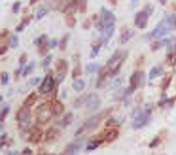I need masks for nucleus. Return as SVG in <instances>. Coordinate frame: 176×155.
Masks as SVG:
<instances>
[{
  "label": "nucleus",
  "instance_id": "obj_35",
  "mask_svg": "<svg viewBox=\"0 0 176 155\" xmlns=\"http://www.w3.org/2000/svg\"><path fill=\"white\" fill-rule=\"evenodd\" d=\"M59 44H57V40H51V42H49V47H57Z\"/></svg>",
  "mask_w": 176,
  "mask_h": 155
},
{
  "label": "nucleus",
  "instance_id": "obj_28",
  "mask_svg": "<svg viewBox=\"0 0 176 155\" xmlns=\"http://www.w3.org/2000/svg\"><path fill=\"white\" fill-rule=\"evenodd\" d=\"M46 13H47V10H46V8H40V10L36 11V19H42V17L46 15Z\"/></svg>",
  "mask_w": 176,
  "mask_h": 155
},
{
  "label": "nucleus",
  "instance_id": "obj_3",
  "mask_svg": "<svg viewBox=\"0 0 176 155\" xmlns=\"http://www.w3.org/2000/svg\"><path fill=\"white\" fill-rule=\"evenodd\" d=\"M30 119H32L30 117V108L23 104V106L19 108V112H17V123H19V127L23 131H27L30 127Z\"/></svg>",
  "mask_w": 176,
  "mask_h": 155
},
{
  "label": "nucleus",
  "instance_id": "obj_9",
  "mask_svg": "<svg viewBox=\"0 0 176 155\" xmlns=\"http://www.w3.org/2000/svg\"><path fill=\"white\" fill-rule=\"evenodd\" d=\"M98 106H101V98H98L95 93L87 95V104H85V108H87L89 112H93V110H97Z\"/></svg>",
  "mask_w": 176,
  "mask_h": 155
},
{
  "label": "nucleus",
  "instance_id": "obj_2",
  "mask_svg": "<svg viewBox=\"0 0 176 155\" xmlns=\"http://www.w3.org/2000/svg\"><path fill=\"white\" fill-rule=\"evenodd\" d=\"M112 23H116V15H114L110 10L102 8V10H101V15H98V21H97L98 32H102L104 29H106V25H112Z\"/></svg>",
  "mask_w": 176,
  "mask_h": 155
},
{
  "label": "nucleus",
  "instance_id": "obj_25",
  "mask_svg": "<svg viewBox=\"0 0 176 155\" xmlns=\"http://www.w3.org/2000/svg\"><path fill=\"white\" fill-rule=\"evenodd\" d=\"M121 83H123V78H117V80L114 81V85H112V87H114V91H119V89H121Z\"/></svg>",
  "mask_w": 176,
  "mask_h": 155
},
{
  "label": "nucleus",
  "instance_id": "obj_14",
  "mask_svg": "<svg viewBox=\"0 0 176 155\" xmlns=\"http://www.w3.org/2000/svg\"><path fill=\"white\" fill-rule=\"evenodd\" d=\"M80 147H82V144H80V142H76V144H72V146H68V150L65 151V155H74L76 151L80 150Z\"/></svg>",
  "mask_w": 176,
  "mask_h": 155
},
{
  "label": "nucleus",
  "instance_id": "obj_10",
  "mask_svg": "<svg viewBox=\"0 0 176 155\" xmlns=\"http://www.w3.org/2000/svg\"><path fill=\"white\" fill-rule=\"evenodd\" d=\"M30 132V134H25L27 140H30V142H40L42 140V131H40V127H32V129H27Z\"/></svg>",
  "mask_w": 176,
  "mask_h": 155
},
{
  "label": "nucleus",
  "instance_id": "obj_27",
  "mask_svg": "<svg viewBox=\"0 0 176 155\" xmlns=\"http://www.w3.org/2000/svg\"><path fill=\"white\" fill-rule=\"evenodd\" d=\"M8 112H10V108H8V106H4L2 110H0V121H4V117L8 115Z\"/></svg>",
  "mask_w": 176,
  "mask_h": 155
},
{
  "label": "nucleus",
  "instance_id": "obj_36",
  "mask_svg": "<svg viewBox=\"0 0 176 155\" xmlns=\"http://www.w3.org/2000/svg\"><path fill=\"white\" fill-rule=\"evenodd\" d=\"M72 74H74V76H80V66H76V68H74V72H72Z\"/></svg>",
  "mask_w": 176,
  "mask_h": 155
},
{
  "label": "nucleus",
  "instance_id": "obj_17",
  "mask_svg": "<svg viewBox=\"0 0 176 155\" xmlns=\"http://www.w3.org/2000/svg\"><path fill=\"white\" fill-rule=\"evenodd\" d=\"M176 102V98L172 96V98H163V100L159 102V106H163V108H168V106H172V104Z\"/></svg>",
  "mask_w": 176,
  "mask_h": 155
},
{
  "label": "nucleus",
  "instance_id": "obj_23",
  "mask_svg": "<svg viewBox=\"0 0 176 155\" xmlns=\"http://www.w3.org/2000/svg\"><path fill=\"white\" fill-rule=\"evenodd\" d=\"M70 123H72V114H66L65 117H62L61 125H62V127H66V125H70Z\"/></svg>",
  "mask_w": 176,
  "mask_h": 155
},
{
  "label": "nucleus",
  "instance_id": "obj_24",
  "mask_svg": "<svg viewBox=\"0 0 176 155\" xmlns=\"http://www.w3.org/2000/svg\"><path fill=\"white\" fill-rule=\"evenodd\" d=\"M46 140H53V138H57V131H55V129H49L47 131V134L44 136Z\"/></svg>",
  "mask_w": 176,
  "mask_h": 155
},
{
  "label": "nucleus",
  "instance_id": "obj_37",
  "mask_svg": "<svg viewBox=\"0 0 176 155\" xmlns=\"http://www.w3.org/2000/svg\"><path fill=\"white\" fill-rule=\"evenodd\" d=\"M10 155H19V153H17V151H11V153H10Z\"/></svg>",
  "mask_w": 176,
  "mask_h": 155
},
{
  "label": "nucleus",
  "instance_id": "obj_31",
  "mask_svg": "<svg viewBox=\"0 0 176 155\" xmlns=\"http://www.w3.org/2000/svg\"><path fill=\"white\" fill-rule=\"evenodd\" d=\"M10 46H11V47H15V46H17V38H15V36H11V38H10Z\"/></svg>",
  "mask_w": 176,
  "mask_h": 155
},
{
  "label": "nucleus",
  "instance_id": "obj_38",
  "mask_svg": "<svg viewBox=\"0 0 176 155\" xmlns=\"http://www.w3.org/2000/svg\"><path fill=\"white\" fill-rule=\"evenodd\" d=\"M159 2H161V4H167V0H159Z\"/></svg>",
  "mask_w": 176,
  "mask_h": 155
},
{
  "label": "nucleus",
  "instance_id": "obj_22",
  "mask_svg": "<svg viewBox=\"0 0 176 155\" xmlns=\"http://www.w3.org/2000/svg\"><path fill=\"white\" fill-rule=\"evenodd\" d=\"M34 66H36V65H34V62H29V65H27V66L23 68V72H21V74H23V76H27V74H30L32 70H34Z\"/></svg>",
  "mask_w": 176,
  "mask_h": 155
},
{
  "label": "nucleus",
  "instance_id": "obj_20",
  "mask_svg": "<svg viewBox=\"0 0 176 155\" xmlns=\"http://www.w3.org/2000/svg\"><path fill=\"white\" fill-rule=\"evenodd\" d=\"M36 100H38V95H34V93H32L30 96H27V100H25V106H29V108H30V106H32V104L36 102Z\"/></svg>",
  "mask_w": 176,
  "mask_h": 155
},
{
  "label": "nucleus",
  "instance_id": "obj_19",
  "mask_svg": "<svg viewBox=\"0 0 176 155\" xmlns=\"http://www.w3.org/2000/svg\"><path fill=\"white\" fill-rule=\"evenodd\" d=\"M72 87H74V91H83V87H85V80H76Z\"/></svg>",
  "mask_w": 176,
  "mask_h": 155
},
{
  "label": "nucleus",
  "instance_id": "obj_13",
  "mask_svg": "<svg viewBox=\"0 0 176 155\" xmlns=\"http://www.w3.org/2000/svg\"><path fill=\"white\" fill-rule=\"evenodd\" d=\"M101 144H102V138H98V140H91V142L87 144L85 150H87V151H93V150H97V147L101 146Z\"/></svg>",
  "mask_w": 176,
  "mask_h": 155
},
{
  "label": "nucleus",
  "instance_id": "obj_26",
  "mask_svg": "<svg viewBox=\"0 0 176 155\" xmlns=\"http://www.w3.org/2000/svg\"><path fill=\"white\" fill-rule=\"evenodd\" d=\"M29 21H30L29 17H27V19H23V21H21V25L17 27V32H21V30H23V29H25V27H27V25H29Z\"/></svg>",
  "mask_w": 176,
  "mask_h": 155
},
{
  "label": "nucleus",
  "instance_id": "obj_12",
  "mask_svg": "<svg viewBox=\"0 0 176 155\" xmlns=\"http://www.w3.org/2000/svg\"><path fill=\"white\" fill-rule=\"evenodd\" d=\"M51 110H53V115H61V114H62V104H61L59 100L51 102Z\"/></svg>",
  "mask_w": 176,
  "mask_h": 155
},
{
  "label": "nucleus",
  "instance_id": "obj_29",
  "mask_svg": "<svg viewBox=\"0 0 176 155\" xmlns=\"http://www.w3.org/2000/svg\"><path fill=\"white\" fill-rule=\"evenodd\" d=\"M49 62H51V55H47V57L44 59V62H42V66H44V68H47V66H49Z\"/></svg>",
  "mask_w": 176,
  "mask_h": 155
},
{
  "label": "nucleus",
  "instance_id": "obj_33",
  "mask_svg": "<svg viewBox=\"0 0 176 155\" xmlns=\"http://www.w3.org/2000/svg\"><path fill=\"white\" fill-rule=\"evenodd\" d=\"M40 81L42 80H38V78H32V80H30V85H40Z\"/></svg>",
  "mask_w": 176,
  "mask_h": 155
},
{
  "label": "nucleus",
  "instance_id": "obj_15",
  "mask_svg": "<svg viewBox=\"0 0 176 155\" xmlns=\"http://www.w3.org/2000/svg\"><path fill=\"white\" fill-rule=\"evenodd\" d=\"M171 42H172V40H168V38H163V40H159V42H157V44H153L152 47H153V49H159V47H165V46H171Z\"/></svg>",
  "mask_w": 176,
  "mask_h": 155
},
{
  "label": "nucleus",
  "instance_id": "obj_34",
  "mask_svg": "<svg viewBox=\"0 0 176 155\" xmlns=\"http://www.w3.org/2000/svg\"><path fill=\"white\" fill-rule=\"evenodd\" d=\"M168 81H171V78H165V81H163V87H161V89H163V91H165V89L168 87Z\"/></svg>",
  "mask_w": 176,
  "mask_h": 155
},
{
  "label": "nucleus",
  "instance_id": "obj_39",
  "mask_svg": "<svg viewBox=\"0 0 176 155\" xmlns=\"http://www.w3.org/2000/svg\"><path fill=\"white\" fill-rule=\"evenodd\" d=\"M131 2H133V4H136V2H138V0H131Z\"/></svg>",
  "mask_w": 176,
  "mask_h": 155
},
{
  "label": "nucleus",
  "instance_id": "obj_41",
  "mask_svg": "<svg viewBox=\"0 0 176 155\" xmlns=\"http://www.w3.org/2000/svg\"><path fill=\"white\" fill-rule=\"evenodd\" d=\"M0 102H2V96H0Z\"/></svg>",
  "mask_w": 176,
  "mask_h": 155
},
{
  "label": "nucleus",
  "instance_id": "obj_6",
  "mask_svg": "<svg viewBox=\"0 0 176 155\" xmlns=\"http://www.w3.org/2000/svg\"><path fill=\"white\" fill-rule=\"evenodd\" d=\"M55 85H57V81L53 80V76H51V74H47L44 80L40 81V93H42V95H47L49 91H53V89H55Z\"/></svg>",
  "mask_w": 176,
  "mask_h": 155
},
{
  "label": "nucleus",
  "instance_id": "obj_21",
  "mask_svg": "<svg viewBox=\"0 0 176 155\" xmlns=\"http://www.w3.org/2000/svg\"><path fill=\"white\" fill-rule=\"evenodd\" d=\"M131 38H133V32L131 30H123V34H121V44H127Z\"/></svg>",
  "mask_w": 176,
  "mask_h": 155
},
{
  "label": "nucleus",
  "instance_id": "obj_40",
  "mask_svg": "<svg viewBox=\"0 0 176 155\" xmlns=\"http://www.w3.org/2000/svg\"><path fill=\"white\" fill-rule=\"evenodd\" d=\"M34 2H38V0H30V4H34Z\"/></svg>",
  "mask_w": 176,
  "mask_h": 155
},
{
  "label": "nucleus",
  "instance_id": "obj_11",
  "mask_svg": "<svg viewBox=\"0 0 176 155\" xmlns=\"http://www.w3.org/2000/svg\"><path fill=\"white\" fill-rule=\"evenodd\" d=\"M148 13L146 11H138L136 15H135V27H138V29H144V27L148 25Z\"/></svg>",
  "mask_w": 176,
  "mask_h": 155
},
{
  "label": "nucleus",
  "instance_id": "obj_7",
  "mask_svg": "<svg viewBox=\"0 0 176 155\" xmlns=\"http://www.w3.org/2000/svg\"><path fill=\"white\" fill-rule=\"evenodd\" d=\"M101 119H102V115L98 114V115H93V117H89L85 123H83L80 129H78V134H83V132H87V131H91V129H95V127L101 123Z\"/></svg>",
  "mask_w": 176,
  "mask_h": 155
},
{
  "label": "nucleus",
  "instance_id": "obj_32",
  "mask_svg": "<svg viewBox=\"0 0 176 155\" xmlns=\"http://www.w3.org/2000/svg\"><path fill=\"white\" fill-rule=\"evenodd\" d=\"M159 140H161L159 136H157V138H153V140H152V144H150V147H155V146L159 144Z\"/></svg>",
  "mask_w": 176,
  "mask_h": 155
},
{
  "label": "nucleus",
  "instance_id": "obj_16",
  "mask_svg": "<svg viewBox=\"0 0 176 155\" xmlns=\"http://www.w3.org/2000/svg\"><path fill=\"white\" fill-rule=\"evenodd\" d=\"M161 74H163V68H161V66H153L152 72H150V78H152V80H155V78L161 76Z\"/></svg>",
  "mask_w": 176,
  "mask_h": 155
},
{
  "label": "nucleus",
  "instance_id": "obj_8",
  "mask_svg": "<svg viewBox=\"0 0 176 155\" xmlns=\"http://www.w3.org/2000/svg\"><path fill=\"white\" fill-rule=\"evenodd\" d=\"M129 85L131 87H144V72H140V70H136V72H133V76L129 78Z\"/></svg>",
  "mask_w": 176,
  "mask_h": 155
},
{
  "label": "nucleus",
  "instance_id": "obj_4",
  "mask_svg": "<svg viewBox=\"0 0 176 155\" xmlns=\"http://www.w3.org/2000/svg\"><path fill=\"white\" fill-rule=\"evenodd\" d=\"M172 29H174V27L168 23L167 19H163V21H161V23L157 25V29H155V30H152L146 38H148V40H152V38H161V36H165V34H168Z\"/></svg>",
  "mask_w": 176,
  "mask_h": 155
},
{
  "label": "nucleus",
  "instance_id": "obj_18",
  "mask_svg": "<svg viewBox=\"0 0 176 155\" xmlns=\"http://www.w3.org/2000/svg\"><path fill=\"white\" fill-rule=\"evenodd\" d=\"M97 70H101V66L95 65V62H91V65H87V66H85V72H87V74H95Z\"/></svg>",
  "mask_w": 176,
  "mask_h": 155
},
{
  "label": "nucleus",
  "instance_id": "obj_5",
  "mask_svg": "<svg viewBox=\"0 0 176 155\" xmlns=\"http://www.w3.org/2000/svg\"><path fill=\"white\" fill-rule=\"evenodd\" d=\"M51 117H53L51 102H46V104H42V106H38V110H36V119H38V123H47Z\"/></svg>",
  "mask_w": 176,
  "mask_h": 155
},
{
  "label": "nucleus",
  "instance_id": "obj_1",
  "mask_svg": "<svg viewBox=\"0 0 176 155\" xmlns=\"http://www.w3.org/2000/svg\"><path fill=\"white\" fill-rule=\"evenodd\" d=\"M125 57H127V53H125V51H116L114 55H112V59L108 61V65L104 66V68H106V72H108V76H110V78L117 76V72H119V68H121V65H123Z\"/></svg>",
  "mask_w": 176,
  "mask_h": 155
},
{
  "label": "nucleus",
  "instance_id": "obj_30",
  "mask_svg": "<svg viewBox=\"0 0 176 155\" xmlns=\"http://www.w3.org/2000/svg\"><path fill=\"white\" fill-rule=\"evenodd\" d=\"M0 81H2L4 85H6V83L10 81V76H8V74H2V78H0Z\"/></svg>",
  "mask_w": 176,
  "mask_h": 155
}]
</instances>
